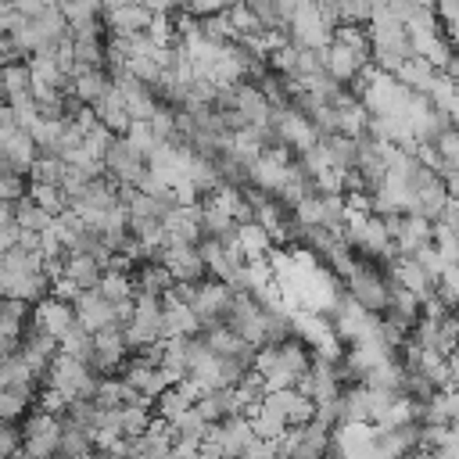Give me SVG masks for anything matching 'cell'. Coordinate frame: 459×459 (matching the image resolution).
<instances>
[{
  "label": "cell",
  "mask_w": 459,
  "mask_h": 459,
  "mask_svg": "<svg viewBox=\"0 0 459 459\" xmlns=\"http://www.w3.org/2000/svg\"><path fill=\"white\" fill-rule=\"evenodd\" d=\"M126 337H122V326H104L93 333V355H90V373L104 377V369H115L122 359H126Z\"/></svg>",
  "instance_id": "obj_9"
},
{
  "label": "cell",
  "mask_w": 459,
  "mask_h": 459,
  "mask_svg": "<svg viewBox=\"0 0 459 459\" xmlns=\"http://www.w3.org/2000/svg\"><path fill=\"white\" fill-rule=\"evenodd\" d=\"M100 165H104V172L111 176V183H129V186H136L140 183V176H143V161L129 151V143L122 140V136H111L108 140V147H104V154H100Z\"/></svg>",
  "instance_id": "obj_5"
},
{
  "label": "cell",
  "mask_w": 459,
  "mask_h": 459,
  "mask_svg": "<svg viewBox=\"0 0 459 459\" xmlns=\"http://www.w3.org/2000/svg\"><path fill=\"white\" fill-rule=\"evenodd\" d=\"M269 61H273V72H276V75L294 79V68H298V47H294V43H283V47H276V50L269 54Z\"/></svg>",
  "instance_id": "obj_28"
},
{
  "label": "cell",
  "mask_w": 459,
  "mask_h": 459,
  "mask_svg": "<svg viewBox=\"0 0 459 459\" xmlns=\"http://www.w3.org/2000/svg\"><path fill=\"white\" fill-rule=\"evenodd\" d=\"M104 22H108V32H111V36H118V39H129V36H140V32L147 29L151 14H147L140 4H133V7H118V11H108V14H104Z\"/></svg>",
  "instance_id": "obj_15"
},
{
  "label": "cell",
  "mask_w": 459,
  "mask_h": 459,
  "mask_svg": "<svg viewBox=\"0 0 459 459\" xmlns=\"http://www.w3.org/2000/svg\"><path fill=\"white\" fill-rule=\"evenodd\" d=\"M387 294H391V287L384 283L380 273H373L369 265H348V298L359 301L366 312H384Z\"/></svg>",
  "instance_id": "obj_4"
},
{
  "label": "cell",
  "mask_w": 459,
  "mask_h": 459,
  "mask_svg": "<svg viewBox=\"0 0 459 459\" xmlns=\"http://www.w3.org/2000/svg\"><path fill=\"white\" fill-rule=\"evenodd\" d=\"M319 151H323V158H326L330 169H337V172L355 169V140L351 136H341V133L319 136Z\"/></svg>",
  "instance_id": "obj_17"
},
{
  "label": "cell",
  "mask_w": 459,
  "mask_h": 459,
  "mask_svg": "<svg viewBox=\"0 0 459 459\" xmlns=\"http://www.w3.org/2000/svg\"><path fill=\"white\" fill-rule=\"evenodd\" d=\"M126 348L147 351L151 344L161 341V301L151 294H133V316L122 323Z\"/></svg>",
  "instance_id": "obj_2"
},
{
  "label": "cell",
  "mask_w": 459,
  "mask_h": 459,
  "mask_svg": "<svg viewBox=\"0 0 459 459\" xmlns=\"http://www.w3.org/2000/svg\"><path fill=\"white\" fill-rule=\"evenodd\" d=\"M50 4H54V0H50Z\"/></svg>",
  "instance_id": "obj_38"
},
{
  "label": "cell",
  "mask_w": 459,
  "mask_h": 459,
  "mask_svg": "<svg viewBox=\"0 0 459 459\" xmlns=\"http://www.w3.org/2000/svg\"><path fill=\"white\" fill-rule=\"evenodd\" d=\"M133 4H140V0H100V14L118 11V7H133Z\"/></svg>",
  "instance_id": "obj_35"
},
{
  "label": "cell",
  "mask_w": 459,
  "mask_h": 459,
  "mask_svg": "<svg viewBox=\"0 0 459 459\" xmlns=\"http://www.w3.org/2000/svg\"><path fill=\"white\" fill-rule=\"evenodd\" d=\"M22 452V430H14L11 423L0 420V459H11Z\"/></svg>",
  "instance_id": "obj_30"
},
{
  "label": "cell",
  "mask_w": 459,
  "mask_h": 459,
  "mask_svg": "<svg viewBox=\"0 0 459 459\" xmlns=\"http://www.w3.org/2000/svg\"><path fill=\"white\" fill-rule=\"evenodd\" d=\"M72 316H75V323H79L86 333H97V330H104V326H118V323H115V305L104 301L97 290H82V294L72 301Z\"/></svg>",
  "instance_id": "obj_7"
},
{
  "label": "cell",
  "mask_w": 459,
  "mask_h": 459,
  "mask_svg": "<svg viewBox=\"0 0 459 459\" xmlns=\"http://www.w3.org/2000/svg\"><path fill=\"white\" fill-rule=\"evenodd\" d=\"M100 265L90 258V255H68L65 262H61V276L82 294V290H97V283H100Z\"/></svg>",
  "instance_id": "obj_14"
},
{
  "label": "cell",
  "mask_w": 459,
  "mask_h": 459,
  "mask_svg": "<svg viewBox=\"0 0 459 459\" xmlns=\"http://www.w3.org/2000/svg\"><path fill=\"white\" fill-rule=\"evenodd\" d=\"M47 4H50V0H7V7H11V11H18L22 18H36Z\"/></svg>",
  "instance_id": "obj_31"
},
{
  "label": "cell",
  "mask_w": 459,
  "mask_h": 459,
  "mask_svg": "<svg viewBox=\"0 0 459 459\" xmlns=\"http://www.w3.org/2000/svg\"><path fill=\"white\" fill-rule=\"evenodd\" d=\"M165 247L169 244H197L201 240V204H172L161 219Z\"/></svg>",
  "instance_id": "obj_6"
},
{
  "label": "cell",
  "mask_w": 459,
  "mask_h": 459,
  "mask_svg": "<svg viewBox=\"0 0 459 459\" xmlns=\"http://www.w3.org/2000/svg\"><path fill=\"white\" fill-rule=\"evenodd\" d=\"M90 430H82V427H72V423H65L61 420V434H57V455H65V459H79V455H90Z\"/></svg>",
  "instance_id": "obj_20"
},
{
  "label": "cell",
  "mask_w": 459,
  "mask_h": 459,
  "mask_svg": "<svg viewBox=\"0 0 459 459\" xmlns=\"http://www.w3.org/2000/svg\"><path fill=\"white\" fill-rule=\"evenodd\" d=\"M43 333H50L54 341H61V333L75 323V316H72V305L68 301H57V298H43V301H36V319H32Z\"/></svg>",
  "instance_id": "obj_13"
},
{
  "label": "cell",
  "mask_w": 459,
  "mask_h": 459,
  "mask_svg": "<svg viewBox=\"0 0 459 459\" xmlns=\"http://www.w3.org/2000/svg\"><path fill=\"white\" fill-rule=\"evenodd\" d=\"M0 158L7 161V169H14V172H29L32 161H36V143H32V136H29L25 129L11 133V136L0 143Z\"/></svg>",
  "instance_id": "obj_16"
},
{
  "label": "cell",
  "mask_w": 459,
  "mask_h": 459,
  "mask_svg": "<svg viewBox=\"0 0 459 459\" xmlns=\"http://www.w3.org/2000/svg\"><path fill=\"white\" fill-rule=\"evenodd\" d=\"M14 226V204L11 201H0V230Z\"/></svg>",
  "instance_id": "obj_34"
},
{
  "label": "cell",
  "mask_w": 459,
  "mask_h": 459,
  "mask_svg": "<svg viewBox=\"0 0 459 459\" xmlns=\"http://www.w3.org/2000/svg\"><path fill=\"white\" fill-rule=\"evenodd\" d=\"M172 287V276H169V269L161 265V262H143L140 269H136V280H133V294H151V298H161L165 290Z\"/></svg>",
  "instance_id": "obj_18"
},
{
  "label": "cell",
  "mask_w": 459,
  "mask_h": 459,
  "mask_svg": "<svg viewBox=\"0 0 459 459\" xmlns=\"http://www.w3.org/2000/svg\"><path fill=\"white\" fill-rule=\"evenodd\" d=\"M4 172H7V161H4V158H0V176H4Z\"/></svg>",
  "instance_id": "obj_37"
},
{
  "label": "cell",
  "mask_w": 459,
  "mask_h": 459,
  "mask_svg": "<svg viewBox=\"0 0 459 459\" xmlns=\"http://www.w3.org/2000/svg\"><path fill=\"white\" fill-rule=\"evenodd\" d=\"M287 29H290V43H294V47H305V50H323V47L330 43V32H333V29L326 25V18L319 14L316 0L301 4V7L290 14Z\"/></svg>",
  "instance_id": "obj_3"
},
{
  "label": "cell",
  "mask_w": 459,
  "mask_h": 459,
  "mask_svg": "<svg viewBox=\"0 0 459 459\" xmlns=\"http://www.w3.org/2000/svg\"><path fill=\"white\" fill-rule=\"evenodd\" d=\"M230 111H237V118H240L244 126H269V115H273L269 100H265L262 90L251 86V82H237V86H233V93H230Z\"/></svg>",
  "instance_id": "obj_8"
},
{
  "label": "cell",
  "mask_w": 459,
  "mask_h": 459,
  "mask_svg": "<svg viewBox=\"0 0 459 459\" xmlns=\"http://www.w3.org/2000/svg\"><path fill=\"white\" fill-rule=\"evenodd\" d=\"M29 194V183H25V172H14V169H7L4 176H0V201H22Z\"/></svg>",
  "instance_id": "obj_27"
},
{
  "label": "cell",
  "mask_w": 459,
  "mask_h": 459,
  "mask_svg": "<svg viewBox=\"0 0 459 459\" xmlns=\"http://www.w3.org/2000/svg\"><path fill=\"white\" fill-rule=\"evenodd\" d=\"M29 90V68L18 61V65H0V97H14V93H25Z\"/></svg>",
  "instance_id": "obj_26"
},
{
  "label": "cell",
  "mask_w": 459,
  "mask_h": 459,
  "mask_svg": "<svg viewBox=\"0 0 459 459\" xmlns=\"http://www.w3.org/2000/svg\"><path fill=\"white\" fill-rule=\"evenodd\" d=\"M233 251L240 262H262L273 251V240L258 222H240L233 233Z\"/></svg>",
  "instance_id": "obj_12"
},
{
  "label": "cell",
  "mask_w": 459,
  "mask_h": 459,
  "mask_svg": "<svg viewBox=\"0 0 459 459\" xmlns=\"http://www.w3.org/2000/svg\"><path fill=\"white\" fill-rule=\"evenodd\" d=\"M50 219L54 215H47L39 204H32L29 197H22V201H14V226L22 230V233H43L47 226H50Z\"/></svg>",
  "instance_id": "obj_23"
},
{
  "label": "cell",
  "mask_w": 459,
  "mask_h": 459,
  "mask_svg": "<svg viewBox=\"0 0 459 459\" xmlns=\"http://www.w3.org/2000/svg\"><path fill=\"white\" fill-rule=\"evenodd\" d=\"M25 402H29V398H22V394H14V391L0 387V420H4V423H11L14 416H22V412H25Z\"/></svg>",
  "instance_id": "obj_29"
},
{
  "label": "cell",
  "mask_w": 459,
  "mask_h": 459,
  "mask_svg": "<svg viewBox=\"0 0 459 459\" xmlns=\"http://www.w3.org/2000/svg\"><path fill=\"white\" fill-rule=\"evenodd\" d=\"M32 204H39L47 215H61V212H68V197L61 194V186H50V183H29V194H25Z\"/></svg>",
  "instance_id": "obj_22"
},
{
  "label": "cell",
  "mask_w": 459,
  "mask_h": 459,
  "mask_svg": "<svg viewBox=\"0 0 459 459\" xmlns=\"http://www.w3.org/2000/svg\"><path fill=\"white\" fill-rule=\"evenodd\" d=\"M122 140L129 143V151H133L140 161H147V158L154 154V147L161 143L147 122H129V126H126V133H122Z\"/></svg>",
  "instance_id": "obj_21"
},
{
  "label": "cell",
  "mask_w": 459,
  "mask_h": 459,
  "mask_svg": "<svg viewBox=\"0 0 459 459\" xmlns=\"http://www.w3.org/2000/svg\"><path fill=\"white\" fill-rule=\"evenodd\" d=\"M57 351H61V355H72V359H79V362L90 366V355H93V333H86L79 323H72V326L61 333Z\"/></svg>",
  "instance_id": "obj_19"
},
{
  "label": "cell",
  "mask_w": 459,
  "mask_h": 459,
  "mask_svg": "<svg viewBox=\"0 0 459 459\" xmlns=\"http://www.w3.org/2000/svg\"><path fill=\"white\" fill-rule=\"evenodd\" d=\"M308 362L312 359L298 341H276V344H265L255 351L251 369L262 377L265 391H273V387H294V380L308 369Z\"/></svg>",
  "instance_id": "obj_1"
},
{
  "label": "cell",
  "mask_w": 459,
  "mask_h": 459,
  "mask_svg": "<svg viewBox=\"0 0 459 459\" xmlns=\"http://www.w3.org/2000/svg\"><path fill=\"white\" fill-rule=\"evenodd\" d=\"M115 423H118L122 437H136L151 427V412H147V405H122V409H115Z\"/></svg>",
  "instance_id": "obj_25"
},
{
  "label": "cell",
  "mask_w": 459,
  "mask_h": 459,
  "mask_svg": "<svg viewBox=\"0 0 459 459\" xmlns=\"http://www.w3.org/2000/svg\"><path fill=\"white\" fill-rule=\"evenodd\" d=\"M158 301H161V337H197L201 333L197 316L190 312V305L176 301L169 290Z\"/></svg>",
  "instance_id": "obj_10"
},
{
  "label": "cell",
  "mask_w": 459,
  "mask_h": 459,
  "mask_svg": "<svg viewBox=\"0 0 459 459\" xmlns=\"http://www.w3.org/2000/svg\"><path fill=\"white\" fill-rule=\"evenodd\" d=\"M4 283H7V273L0 269V298H4Z\"/></svg>",
  "instance_id": "obj_36"
},
{
  "label": "cell",
  "mask_w": 459,
  "mask_h": 459,
  "mask_svg": "<svg viewBox=\"0 0 459 459\" xmlns=\"http://www.w3.org/2000/svg\"><path fill=\"white\" fill-rule=\"evenodd\" d=\"M90 111H93V118L111 133V136H118V133H126V126H129V111H126V100H122V93L115 90V86H108L93 104H90Z\"/></svg>",
  "instance_id": "obj_11"
},
{
  "label": "cell",
  "mask_w": 459,
  "mask_h": 459,
  "mask_svg": "<svg viewBox=\"0 0 459 459\" xmlns=\"http://www.w3.org/2000/svg\"><path fill=\"white\" fill-rule=\"evenodd\" d=\"M97 294L104 298V301H126V298H133V280H129V273H122V269H104L100 273V283H97Z\"/></svg>",
  "instance_id": "obj_24"
},
{
  "label": "cell",
  "mask_w": 459,
  "mask_h": 459,
  "mask_svg": "<svg viewBox=\"0 0 459 459\" xmlns=\"http://www.w3.org/2000/svg\"><path fill=\"white\" fill-rule=\"evenodd\" d=\"M140 7L147 14H172L179 7V0H140Z\"/></svg>",
  "instance_id": "obj_32"
},
{
  "label": "cell",
  "mask_w": 459,
  "mask_h": 459,
  "mask_svg": "<svg viewBox=\"0 0 459 459\" xmlns=\"http://www.w3.org/2000/svg\"><path fill=\"white\" fill-rule=\"evenodd\" d=\"M11 133H18V122H14L11 108H7V104H0V143H4Z\"/></svg>",
  "instance_id": "obj_33"
}]
</instances>
